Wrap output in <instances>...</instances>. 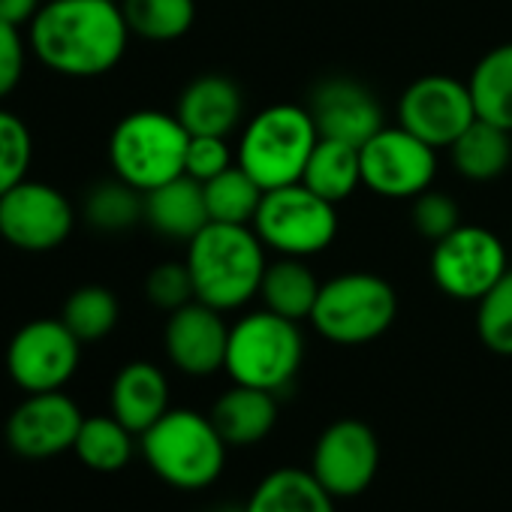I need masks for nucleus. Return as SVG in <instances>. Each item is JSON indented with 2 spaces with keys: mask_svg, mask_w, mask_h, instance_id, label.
I'll return each instance as SVG.
<instances>
[{
  "mask_svg": "<svg viewBox=\"0 0 512 512\" xmlns=\"http://www.w3.org/2000/svg\"><path fill=\"white\" fill-rule=\"evenodd\" d=\"M205 190V205H208V217L214 223H241L250 226L256 211H260V202L266 196V190L256 184L238 163L229 166L226 172H220L217 178L202 184Z\"/></svg>",
  "mask_w": 512,
  "mask_h": 512,
  "instance_id": "c85d7f7f",
  "label": "nucleus"
},
{
  "mask_svg": "<svg viewBox=\"0 0 512 512\" xmlns=\"http://www.w3.org/2000/svg\"><path fill=\"white\" fill-rule=\"evenodd\" d=\"M85 413L64 392H34L13 407L4 425L7 446L28 461H49L64 452H73Z\"/></svg>",
  "mask_w": 512,
  "mask_h": 512,
  "instance_id": "2eb2a0df",
  "label": "nucleus"
},
{
  "mask_svg": "<svg viewBox=\"0 0 512 512\" xmlns=\"http://www.w3.org/2000/svg\"><path fill=\"white\" fill-rule=\"evenodd\" d=\"M118 317H121V305L115 293L100 284H85L73 290L61 311V320L82 344H97L109 338L118 326Z\"/></svg>",
  "mask_w": 512,
  "mask_h": 512,
  "instance_id": "c756f323",
  "label": "nucleus"
},
{
  "mask_svg": "<svg viewBox=\"0 0 512 512\" xmlns=\"http://www.w3.org/2000/svg\"><path fill=\"white\" fill-rule=\"evenodd\" d=\"M449 160L452 169L464 178V181H494L500 178L509 163H512V133L488 124L482 118H476L449 148Z\"/></svg>",
  "mask_w": 512,
  "mask_h": 512,
  "instance_id": "b1692460",
  "label": "nucleus"
},
{
  "mask_svg": "<svg viewBox=\"0 0 512 512\" xmlns=\"http://www.w3.org/2000/svg\"><path fill=\"white\" fill-rule=\"evenodd\" d=\"M476 115L512 133V43L488 49L467 79Z\"/></svg>",
  "mask_w": 512,
  "mask_h": 512,
  "instance_id": "393cba45",
  "label": "nucleus"
},
{
  "mask_svg": "<svg viewBox=\"0 0 512 512\" xmlns=\"http://www.w3.org/2000/svg\"><path fill=\"white\" fill-rule=\"evenodd\" d=\"M308 112L320 130V139H338L356 148L386 127L377 94L353 76L323 79L308 97Z\"/></svg>",
  "mask_w": 512,
  "mask_h": 512,
  "instance_id": "dca6fc26",
  "label": "nucleus"
},
{
  "mask_svg": "<svg viewBox=\"0 0 512 512\" xmlns=\"http://www.w3.org/2000/svg\"><path fill=\"white\" fill-rule=\"evenodd\" d=\"M31 160H34V139L28 124L19 115L0 109V196L28 178Z\"/></svg>",
  "mask_w": 512,
  "mask_h": 512,
  "instance_id": "473e14b6",
  "label": "nucleus"
},
{
  "mask_svg": "<svg viewBox=\"0 0 512 512\" xmlns=\"http://www.w3.org/2000/svg\"><path fill=\"white\" fill-rule=\"evenodd\" d=\"M40 7H43V0H0V19L22 28L34 22Z\"/></svg>",
  "mask_w": 512,
  "mask_h": 512,
  "instance_id": "4c0bfd02",
  "label": "nucleus"
},
{
  "mask_svg": "<svg viewBox=\"0 0 512 512\" xmlns=\"http://www.w3.org/2000/svg\"><path fill=\"white\" fill-rule=\"evenodd\" d=\"M302 184L329 202H344L362 187V157L356 145L320 139L305 166Z\"/></svg>",
  "mask_w": 512,
  "mask_h": 512,
  "instance_id": "bb28decb",
  "label": "nucleus"
},
{
  "mask_svg": "<svg viewBox=\"0 0 512 512\" xmlns=\"http://www.w3.org/2000/svg\"><path fill=\"white\" fill-rule=\"evenodd\" d=\"M410 223L413 229L425 238V241H440L446 238L452 229H458L464 220H461V208L458 202L443 193V190H434L428 187L425 193H419L413 199V208H410Z\"/></svg>",
  "mask_w": 512,
  "mask_h": 512,
  "instance_id": "72a5a7b5",
  "label": "nucleus"
},
{
  "mask_svg": "<svg viewBox=\"0 0 512 512\" xmlns=\"http://www.w3.org/2000/svg\"><path fill=\"white\" fill-rule=\"evenodd\" d=\"M229 344V323L211 305L193 299L169 314L163 329V350L175 371L184 377H211L223 371Z\"/></svg>",
  "mask_w": 512,
  "mask_h": 512,
  "instance_id": "f3484780",
  "label": "nucleus"
},
{
  "mask_svg": "<svg viewBox=\"0 0 512 512\" xmlns=\"http://www.w3.org/2000/svg\"><path fill=\"white\" fill-rule=\"evenodd\" d=\"M145 223L169 238L187 244L196 232H202L211 217L205 205V190L196 178L178 175L145 193Z\"/></svg>",
  "mask_w": 512,
  "mask_h": 512,
  "instance_id": "412c9836",
  "label": "nucleus"
},
{
  "mask_svg": "<svg viewBox=\"0 0 512 512\" xmlns=\"http://www.w3.org/2000/svg\"><path fill=\"white\" fill-rule=\"evenodd\" d=\"M85 220L100 232H124L145 220V193L127 181H103L85 199Z\"/></svg>",
  "mask_w": 512,
  "mask_h": 512,
  "instance_id": "7c9ffc66",
  "label": "nucleus"
},
{
  "mask_svg": "<svg viewBox=\"0 0 512 512\" xmlns=\"http://www.w3.org/2000/svg\"><path fill=\"white\" fill-rule=\"evenodd\" d=\"M130 28L112 0H49L28 28L31 52L58 76L97 79L127 52Z\"/></svg>",
  "mask_w": 512,
  "mask_h": 512,
  "instance_id": "f257e3e1",
  "label": "nucleus"
},
{
  "mask_svg": "<svg viewBox=\"0 0 512 512\" xmlns=\"http://www.w3.org/2000/svg\"><path fill=\"white\" fill-rule=\"evenodd\" d=\"M121 10L130 34L148 43L181 40L196 22V0H124Z\"/></svg>",
  "mask_w": 512,
  "mask_h": 512,
  "instance_id": "cd10ccee",
  "label": "nucleus"
},
{
  "mask_svg": "<svg viewBox=\"0 0 512 512\" xmlns=\"http://www.w3.org/2000/svg\"><path fill=\"white\" fill-rule=\"evenodd\" d=\"M145 296L154 308L172 314L184 305H190L196 299L193 293V278L184 260H166L157 263L148 278H145Z\"/></svg>",
  "mask_w": 512,
  "mask_h": 512,
  "instance_id": "f704fd0d",
  "label": "nucleus"
},
{
  "mask_svg": "<svg viewBox=\"0 0 512 512\" xmlns=\"http://www.w3.org/2000/svg\"><path fill=\"white\" fill-rule=\"evenodd\" d=\"M190 133L178 115L139 109L124 115L109 136V163L115 178L127 181L139 193H148L178 175H184Z\"/></svg>",
  "mask_w": 512,
  "mask_h": 512,
  "instance_id": "0eeeda50",
  "label": "nucleus"
},
{
  "mask_svg": "<svg viewBox=\"0 0 512 512\" xmlns=\"http://www.w3.org/2000/svg\"><path fill=\"white\" fill-rule=\"evenodd\" d=\"M398 317L395 287L374 272H344L323 281L311 326L335 347H365L383 338Z\"/></svg>",
  "mask_w": 512,
  "mask_h": 512,
  "instance_id": "423d86ee",
  "label": "nucleus"
},
{
  "mask_svg": "<svg viewBox=\"0 0 512 512\" xmlns=\"http://www.w3.org/2000/svg\"><path fill=\"white\" fill-rule=\"evenodd\" d=\"M244 512H338V500L320 485L311 467H275L253 485Z\"/></svg>",
  "mask_w": 512,
  "mask_h": 512,
  "instance_id": "4be33fe9",
  "label": "nucleus"
},
{
  "mask_svg": "<svg viewBox=\"0 0 512 512\" xmlns=\"http://www.w3.org/2000/svg\"><path fill=\"white\" fill-rule=\"evenodd\" d=\"M362 184L383 199H416L437 178V148L401 124L377 130L362 148Z\"/></svg>",
  "mask_w": 512,
  "mask_h": 512,
  "instance_id": "f8f14e48",
  "label": "nucleus"
},
{
  "mask_svg": "<svg viewBox=\"0 0 512 512\" xmlns=\"http://www.w3.org/2000/svg\"><path fill=\"white\" fill-rule=\"evenodd\" d=\"M217 512H244L241 506H223V509H217Z\"/></svg>",
  "mask_w": 512,
  "mask_h": 512,
  "instance_id": "58836bf2",
  "label": "nucleus"
},
{
  "mask_svg": "<svg viewBox=\"0 0 512 512\" xmlns=\"http://www.w3.org/2000/svg\"><path fill=\"white\" fill-rule=\"evenodd\" d=\"M82 362V341L58 320H31L7 344V374L25 392L64 389Z\"/></svg>",
  "mask_w": 512,
  "mask_h": 512,
  "instance_id": "9b49d317",
  "label": "nucleus"
},
{
  "mask_svg": "<svg viewBox=\"0 0 512 512\" xmlns=\"http://www.w3.org/2000/svg\"><path fill=\"white\" fill-rule=\"evenodd\" d=\"M169 377L160 365L136 359L127 362L109 386V413L133 434H145L172 404Z\"/></svg>",
  "mask_w": 512,
  "mask_h": 512,
  "instance_id": "aec40b11",
  "label": "nucleus"
},
{
  "mask_svg": "<svg viewBox=\"0 0 512 512\" xmlns=\"http://www.w3.org/2000/svg\"><path fill=\"white\" fill-rule=\"evenodd\" d=\"M308 467L335 500H353L380 473V437L365 419H335L314 440Z\"/></svg>",
  "mask_w": 512,
  "mask_h": 512,
  "instance_id": "9d476101",
  "label": "nucleus"
},
{
  "mask_svg": "<svg viewBox=\"0 0 512 512\" xmlns=\"http://www.w3.org/2000/svg\"><path fill=\"white\" fill-rule=\"evenodd\" d=\"M208 416L229 449H244L263 443L278 428L281 404L275 392L232 383L214 398Z\"/></svg>",
  "mask_w": 512,
  "mask_h": 512,
  "instance_id": "a211bd4d",
  "label": "nucleus"
},
{
  "mask_svg": "<svg viewBox=\"0 0 512 512\" xmlns=\"http://www.w3.org/2000/svg\"><path fill=\"white\" fill-rule=\"evenodd\" d=\"M175 115L190 136H229L244 118V94L229 76L205 73L181 91Z\"/></svg>",
  "mask_w": 512,
  "mask_h": 512,
  "instance_id": "6ab92c4d",
  "label": "nucleus"
},
{
  "mask_svg": "<svg viewBox=\"0 0 512 512\" xmlns=\"http://www.w3.org/2000/svg\"><path fill=\"white\" fill-rule=\"evenodd\" d=\"M320 287L323 281L308 266V260H299V256H278L275 263L266 266V275L260 284V302L263 308L287 320L305 323L314 314Z\"/></svg>",
  "mask_w": 512,
  "mask_h": 512,
  "instance_id": "5701e85b",
  "label": "nucleus"
},
{
  "mask_svg": "<svg viewBox=\"0 0 512 512\" xmlns=\"http://www.w3.org/2000/svg\"><path fill=\"white\" fill-rule=\"evenodd\" d=\"M76 226L70 199L43 181H19L0 196V238L25 253L58 250Z\"/></svg>",
  "mask_w": 512,
  "mask_h": 512,
  "instance_id": "ddd939ff",
  "label": "nucleus"
},
{
  "mask_svg": "<svg viewBox=\"0 0 512 512\" xmlns=\"http://www.w3.org/2000/svg\"><path fill=\"white\" fill-rule=\"evenodd\" d=\"M0 241H4V238H0Z\"/></svg>",
  "mask_w": 512,
  "mask_h": 512,
  "instance_id": "ea45409f",
  "label": "nucleus"
},
{
  "mask_svg": "<svg viewBox=\"0 0 512 512\" xmlns=\"http://www.w3.org/2000/svg\"><path fill=\"white\" fill-rule=\"evenodd\" d=\"M302 362L305 335L296 320L260 308L241 314L229 326L223 371L232 383L281 395L296 383Z\"/></svg>",
  "mask_w": 512,
  "mask_h": 512,
  "instance_id": "20e7f679",
  "label": "nucleus"
},
{
  "mask_svg": "<svg viewBox=\"0 0 512 512\" xmlns=\"http://www.w3.org/2000/svg\"><path fill=\"white\" fill-rule=\"evenodd\" d=\"M136 440L139 434H133L121 419L112 413H97L85 416L73 443V455L94 473H118L133 461L139 446Z\"/></svg>",
  "mask_w": 512,
  "mask_h": 512,
  "instance_id": "a878e982",
  "label": "nucleus"
},
{
  "mask_svg": "<svg viewBox=\"0 0 512 512\" xmlns=\"http://www.w3.org/2000/svg\"><path fill=\"white\" fill-rule=\"evenodd\" d=\"M25 37L19 34V25H10L0 19V100L10 97L22 76H25Z\"/></svg>",
  "mask_w": 512,
  "mask_h": 512,
  "instance_id": "e433bc0d",
  "label": "nucleus"
},
{
  "mask_svg": "<svg viewBox=\"0 0 512 512\" xmlns=\"http://www.w3.org/2000/svg\"><path fill=\"white\" fill-rule=\"evenodd\" d=\"M235 151L229 148L226 136H190L187 157H184V175L196 178L199 184L217 178L229 166H235Z\"/></svg>",
  "mask_w": 512,
  "mask_h": 512,
  "instance_id": "c9c22d12",
  "label": "nucleus"
},
{
  "mask_svg": "<svg viewBox=\"0 0 512 512\" xmlns=\"http://www.w3.org/2000/svg\"><path fill=\"white\" fill-rule=\"evenodd\" d=\"M250 226L272 253L311 260V256L332 247L341 220L335 202L317 196L311 187L299 181V184L266 190L260 211H256Z\"/></svg>",
  "mask_w": 512,
  "mask_h": 512,
  "instance_id": "6e6552de",
  "label": "nucleus"
},
{
  "mask_svg": "<svg viewBox=\"0 0 512 512\" xmlns=\"http://www.w3.org/2000/svg\"><path fill=\"white\" fill-rule=\"evenodd\" d=\"M139 452L151 473L178 491L211 488L223 476L229 458V446L211 416L190 407H169L145 434H139Z\"/></svg>",
  "mask_w": 512,
  "mask_h": 512,
  "instance_id": "7ed1b4c3",
  "label": "nucleus"
},
{
  "mask_svg": "<svg viewBox=\"0 0 512 512\" xmlns=\"http://www.w3.org/2000/svg\"><path fill=\"white\" fill-rule=\"evenodd\" d=\"M317 142L320 130L308 106L275 103L244 124L235 160L263 190H275L302 181Z\"/></svg>",
  "mask_w": 512,
  "mask_h": 512,
  "instance_id": "39448f33",
  "label": "nucleus"
},
{
  "mask_svg": "<svg viewBox=\"0 0 512 512\" xmlns=\"http://www.w3.org/2000/svg\"><path fill=\"white\" fill-rule=\"evenodd\" d=\"M428 269L446 299L476 305L509 272V253L497 232L461 223L446 238L434 241Z\"/></svg>",
  "mask_w": 512,
  "mask_h": 512,
  "instance_id": "1a4fd4ad",
  "label": "nucleus"
},
{
  "mask_svg": "<svg viewBox=\"0 0 512 512\" xmlns=\"http://www.w3.org/2000/svg\"><path fill=\"white\" fill-rule=\"evenodd\" d=\"M184 263L190 269L196 299L229 314L260 299L269 247L253 226L211 220L187 241Z\"/></svg>",
  "mask_w": 512,
  "mask_h": 512,
  "instance_id": "f03ea898",
  "label": "nucleus"
},
{
  "mask_svg": "<svg viewBox=\"0 0 512 512\" xmlns=\"http://www.w3.org/2000/svg\"><path fill=\"white\" fill-rule=\"evenodd\" d=\"M476 118L467 82L446 73L419 76L398 100V124L437 151L449 148Z\"/></svg>",
  "mask_w": 512,
  "mask_h": 512,
  "instance_id": "4468645a",
  "label": "nucleus"
},
{
  "mask_svg": "<svg viewBox=\"0 0 512 512\" xmlns=\"http://www.w3.org/2000/svg\"><path fill=\"white\" fill-rule=\"evenodd\" d=\"M476 338L494 356H512V269L476 302Z\"/></svg>",
  "mask_w": 512,
  "mask_h": 512,
  "instance_id": "2f4dec72",
  "label": "nucleus"
}]
</instances>
